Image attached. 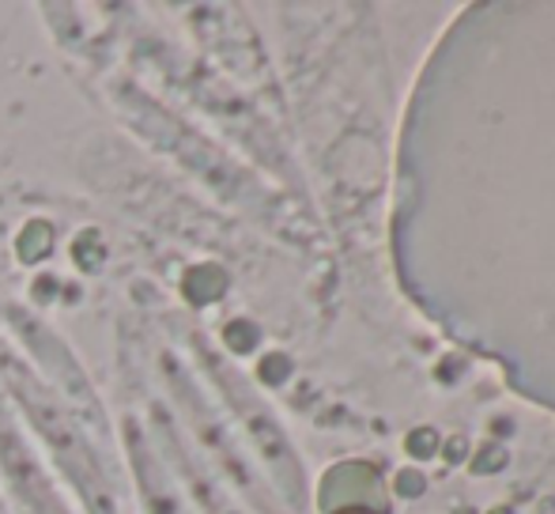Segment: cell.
Returning a JSON list of instances; mask_svg holds the SVG:
<instances>
[{
  "mask_svg": "<svg viewBox=\"0 0 555 514\" xmlns=\"http://www.w3.org/2000/svg\"><path fill=\"white\" fill-rule=\"evenodd\" d=\"M0 386L12 397L15 412L27 420L30 435H38L50 450L57 473L68 480L76 500L88 514H125L121 492H117L114 473L106 470L103 454L95 450V439L83 427V420L68 409V401L57 394L20 352L0 345Z\"/></svg>",
  "mask_w": 555,
  "mask_h": 514,
  "instance_id": "obj_1",
  "label": "cell"
},
{
  "mask_svg": "<svg viewBox=\"0 0 555 514\" xmlns=\"http://www.w3.org/2000/svg\"><path fill=\"white\" fill-rule=\"evenodd\" d=\"M0 473L8 477L15 503H23L27 514H73L57 480L46 473L30 435L23 432L20 412L4 394V386H0Z\"/></svg>",
  "mask_w": 555,
  "mask_h": 514,
  "instance_id": "obj_2",
  "label": "cell"
},
{
  "mask_svg": "<svg viewBox=\"0 0 555 514\" xmlns=\"http://www.w3.org/2000/svg\"><path fill=\"white\" fill-rule=\"evenodd\" d=\"M0 514H8V511H4V503H0Z\"/></svg>",
  "mask_w": 555,
  "mask_h": 514,
  "instance_id": "obj_3",
  "label": "cell"
}]
</instances>
